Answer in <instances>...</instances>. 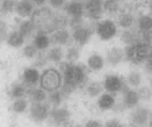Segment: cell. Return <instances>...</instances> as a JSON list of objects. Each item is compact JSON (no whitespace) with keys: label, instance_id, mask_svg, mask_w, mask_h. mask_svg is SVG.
<instances>
[{"label":"cell","instance_id":"1","mask_svg":"<svg viewBox=\"0 0 152 127\" xmlns=\"http://www.w3.org/2000/svg\"><path fill=\"white\" fill-rule=\"evenodd\" d=\"M89 70L83 63L64 62L60 64V73L63 76L61 92L64 96H68L77 89L85 88L88 83Z\"/></svg>","mask_w":152,"mask_h":127},{"label":"cell","instance_id":"2","mask_svg":"<svg viewBox=\"0 0 152 127\" xmlns=\"http://www.w3.org/2000/svg\"><path fill=\"white\" fill-rule=\"evenodd\" d=\"M31 21L39 32L54 33L56 30L64 28L67 20L64 17L58 16L51 9L42 7L33 12Z\"/></svg>","mask_w":152,"mask_h":127},{"label":"cell","instance_id":"3","mask_svg":"<svg viewBox=\"0 0 152 127\" xmlns=\"http://www.w3.org/2000/svg\"><path fill=\"white\" fill-rule=\"evenodd\" d=\"M152 50V45L142 40L136 43L125 47V59L134 65H141L145 62Z\"/></svg>","mask_w":152,"mask_h":127},{"label":"cell","instance_id":"4","mask_svg":"<svg viewBox=\"0 0 152 127\" xmlns=\"http://www.w3.org/2000/svg\"><path fill=\"white\" fill-rule=\"evenodd\" d=\"M39 85L40 88L43 89L45 91L52 92L58 90L60 88H62L63 85L62 73L60 71L56 70L55 68L46 69L40 76Z\"/></svg>","mask_w":152,"mask_h":127},{"label":"cell","instance_id":"5","mask_svg":"<svg viewBox=\"0 0 152 127\" xmlns=\"http://www.w3.org/2000/svg\"><path fill=\"white\" fill-rule=\"evenodd\" d=\"M95 31L102 41L108 42L118 35V26L111 19L101 20L95 26Z\"/></svg>","mask_w":152,"mask_h":127},{"label":"cell","instance_id":"6","mask_svg":"<svg viewBox=\"0 0 152 127\" xmlns=\"http://www.w3.org/2000/svg\"><path fill=\"white\" fill-rule=\"evenodd\" d=\"M102 84L104 87V90L112 94H116L118 92H122L125 90L126 87H128L124 78L115 73H110L105 76Z\"/></svg>","mask_w":152,"mask_h":127},{"label":"cell","instance_id":"7","mask_svg":"<svg viewBox=\"0 0 152 127\" xmlns=\"http://www.w3.org/2000/svg\"><path fill=\"white\" fill-rule=\"evenodd\" d=\"M50 107L46 103H33L29 107V116L36 123H42L50 116Z\"/></svg>","mask_w":152,"mask_h":127},{"label":"cell","instance_id":"8","mask_svg":"<svg viewBox=\"0 0 152 127\" xmlns=\"http://www.w3.org/2000/svg\"><path fill=\"white\" fill-rule=\"evenodd\" d=\"M104 13L103 0H86L85 14L91 21H101Z\"/></svg>","mask_w":152,"mask_h":127},{"label":"cell","instance_id":"9","mask_svg":"<svg viewBox=\"0 0 152 127\" xmlns=\"http://www.w3.org/2000/svg\"><path fill=\"white\" fill-rule=\"evenodd\" d=\"M93 34V28L90 26H86L85 22L81 25L73 27L72 37L75 43L79 46H83L89 42V40Z\"/></svg>","mask_w":152,"mask_h":127},{"label":"cell","instance_id":"10","mask_svg":"<svg viewBox=\"0 0 152 127\" xmlns=\"http://www.w3.org/2000/svg\"><path fill=\"white\" fill-rule=\"evenodd\" d=\"M50 122L56 127H60L69 123L71 112L66 107H55L50 112Z\"/></svg>","mask_w":152,"mask_h":127},{"label":"cell","instance_id":"11","mask_svg":"<svg viewBox=\"0 0 152 127\" xmlns=\"http://www.w3.org/2000/svg\"><path fill=\"white\" fill-rule=\"evenodd\" d=\"M151 119V112L145 106H136L130 115V122L134 126H144L148 123Z\"/></svg>","mask_w":152,"mask_h":127},{"label":"cell","instance_id":"12","mask_svg":"<svg viewBox=\"0 0 152 127\" xmlns=\"http://www.w3.org/2000/svg\"><path fill=\"white\" fill-rule=\"evenodd\" d=\"M66 13L71 17V20H79L85 14V4L80 0H72L66 3L65 7Z\"/></svg>","mask_w":152,"mask_h":127},{"label":"cell","instance_id":"13","mask_svg":"<svg viewBox=\"0 0 152 127\" xmlns=\"http://www.w3.org/2000/svg\"><path fill=\"white\" fill-rule=\"evenodd\" d=\"M140 101V97L138 94V91L135 90H132L129 87H126L125 90L122 91V104L124 105L126 109L135 108L138 106V104Z\"/></svg>","mask_w":152,"mask_h":127},{"label":"cell","instance_id":"14","mask_svg":"<svg viewBox=\"0 0 152 127\" xmlns=\"http://www.w3.org/2000/svg\"><path fill=\"white\" fill-rule=\"evenodd\" d=\"M106 62L110 66L115 67L125 59V52L124 49L118 46H113L107 50L106 53Z\"/></svg>","mask_w":152,"mask_h":127},{"label":"cell","instance_id":"15","mask_svg":"<svg viewBox=\"0 0 152 127\" xmlns=\"http://www.w3.org/2000/svg\"><path fill=\"white\" fill-rule=\"evenodd\" d=\"M115 95L109 92H105L99 96L97 101V106L102 111H108L111 109H114L115 106Z\"/></svg>","mask_w":152,"mask_h":127},{"label":"cell","instance_id":"16","mask_svg":"<svg viewBox=\"0 0 152 127\" xmlns=\"http://www.w3.org/2000/svg\"><path fill=\"white\" fill-rule=\"evenodd\" d=\"M40 76L39 70L36 68H26L23 73V84L26 87H35L40 80Z\"/></svg>","mask_w":152,"mask_h":127},{"label":"cell","instance_id":"17","mask_svg":"<svg viewBox=\"0 0 152 127\" xmlns=\"http://www.w3.org/2000/svg\"><path fill=\"white\" fill-rule=\"evenodd\" d=\"M105 59L99 53H92L86 60V66L90 72H100L104 68Z\"/></svg>","mask_w":152,"mask_h":127},{"label":"cell","instance_id":"18","mask_svg":"<svg viewBox=\"0 0 152 127\" xmlns=\"http://www.w3.org/2000/svg\"><path fill=\"white\" fill-rule=\"evenodd\" d=\"M72 35L65 28L56 30L51 36V42L56 43L58 45H66L69 44L72 41Z\"/></svg>","mask_w":152,"mask_h":127},{"label":"cell","instance_id":"19","mask_svg":"<svg viewBox=\"0 0 152 127\" xmlns=\"http://www.w3.org/2000/svg\"><path fill=\"white\" fill-rule=\"evenodd\" d=\"M27 95L29 100L33 103H44L47 99V94L46 91L42 88H36V87H31L27 90Z\"/></svg>","mask_w":152,"mask_h":127},{"label":"cell","instance_id":"20","mask_svg":"<svg viewBox=\"0 0 152 127\" xmlns=\"http://www.w3.org/2000/svg\"><path fill=\"white\" fill-rule=\"evenodd\" d=\"M15 10L20 17H28L33 14V1L32 0H22L16 5Z\"/></svg>","mask_w":152,"mask_h":127},{"label":"cell","instance_id":"21","mask_svg":"<svg viewBox=\"0 0 152 127\" xmlns=\"http://www.w3.org/2000/svg\"><path fill=\"white\" fill-rule=\"evenodd\" d=\"M50 43H51V38L47 34L43 32H38L33 40V45L38 50H40V51L47 49L49 47Z\"/></svg>","mask_w":152,"mask_h":127},{"label":"cell","instance_id":"22","mask_svg":"<svg viewBox=\"0 0 152 127\" xmlns=\"http://www.w3.org/2000/svg\"><path fill=\"white\" fill-rule=\"evenodd\" d=\"M85 90H86V93L87 96H89L90 98H95L102 94L104 87H103V84L101 82L92 81L86 84V86L85 87Z\"/></svg>","mask_w":152,"mask_h":127},{"label":"cell","instance_id":"23","mask_svg":"<svg viewBox=\"0 0 152 127\" xmlns=\"http://www.w3.org/2000/svg\"><path fill=\"white\" fill-rule=\"evenodd\" d=\"M118 24L123 29H130L135 24V18L131 12H122L118 17Z\"/></svg>","mask_w":152,"mask_h":127},{"label":"cell","instance_id":"24","mask_svg":"<svg viewBox=\"0 0 152 127\" xmlns=\"http://www.w3.org/2000/svg\"><path fill=\"white\" fill-rule=\"evenodd\" d=\"M25 40H26V37L23 35L19 30H15L8 35L7 43L9 45L12 46V47L19 48L25 43Z\"/></svg>","mask_w":152,"mask_h":127},{"label":"cell","instance_id":"25","mask_svg":"<svg viewBox=\"0 0 152 127\" xmlns=\"http://www.w3.org/2000/svg\"><path fill=\"white\" fill-rule=\"evenodd\" d=\"M137 26L141 33L152 30V15L142 14L137 20Z\"/></svg>","mask_w":152,"mask_h":127},{"label":"cell","instance_id":"26","mask_svg":"<svg viewBox=\"0 0 152 127\" xmlns=\"http://www.w3.org/2000/svg\"><path fill=\"white\" fill-rule=\"evenodd\" d=\"M120 40H121L122 43L126 44V46L134 44V43H136L138 41H140L139 38H138V34L135 31H133L132 29H131V28L130 29H124L121 32Z\"/></svg>","mask_w":152,"mask_h":127},{"label":"cell","instance_id":"27","mask_svg":"<svg viewBox=\"0 0 152 127\" xmlns=\"http://www.w3.org/2000/svg\"><path fill=\"white\" fill-rule=\"evenodd\" d=\"M126 83L128 86L132 88H138L142 83V74L138 71H131L126 78Z\"/></svg>","mask_w":152,"mask_h":127},{"label":"cell","instance_id":"28","mask_svg":"<svg viewBox=\"0 0 152 127\" xmlns=\"http://www.w3.org/2000/svg\"><path fill=\"white\" fill-rule=\"evenodd\" d=\"M81 55V50L79 45H71L68 47L66 52V59L69 63H74L79 59Z\"/></svg>","mask_w":152,"mask_h":127},{"label":"cell","instance_id":"29","mask_svg":"<svg viewBox=\"0 0 152 127\" xmlns=\"http://www.w3.org/2000/svg\"><path fill=\"white\" fill-rule=\"evenodd\" d=\"M25 84H15L12 86L10 90V97L12 99H20V98H24V96L27 93V90Z\"/></svg>","mask_w":152,"mask_h":127},{"label":"cell","instance_id":"30","mask_svg":"<svg viewBox=\"0 0 152 127\" xmlns=\"http://www.w3.org/2000/svg\"><path fill=\"white\" fill-rule=\"evenodd\" d=\"M63 57H64V53L62 48L60 46H55V47H53L49 51V53L47 55V59L56 63H59L63 59Z\"/></svg>","mask_w":152,"mask_h":127},{"label":"cell","instance_id":"31","mask_svg":"<svg viewBox=\"0 0 152 127\" xmlns=\"http://www.w3.org/2000/svg\"><path fill=\"white\" fill-rule=\"evenodd\" d=\"M28 108V101L25 98H20V99H16L12 103L11 106V109L12 111L17 114H22L26 111Z\"/></svg>","mask_w":152,"mask_h":127},{"label":"cell","instance_id":"32","mask_svg":"<svg viewBox=\"0 0 152 127\" xmlns=\"http://www.w3.org/2000/svg\"><path fill=\"white\" fill-rule=\"evenodd\" d=\"M104 12L109 15L116 14L119 10V3L114 0H104L103 1Z\"/></svg>","mask_w":152,"mask_h":127},{"label":"cell","instance_id":"33","mask_svg":"<svg viewBox=\"0 0 152 127\" xmlns=\"http://www.w3.org/2000/svg\"><path fill=\"white\" fill-rule=\"evenodd\" d=\"M47 98H48L49 103L52 106H54L55 107H57V106H59L60 104L62 103L64 95L61 92V90H55V91L49 92V95Z\"/></svg>","mask_w":152,"mask_h":127},{"label":"cell","instance_id":"34","mask_svg":"<svg viewBox=\"0 0 152 127\" xmlns=\"http://www.w3.org/2000/svg\"><path fill=\"white\" fill-rule=\"evenodd\" d=\"M34 29H35V26H34V25H33V23H32L31 20L30 21H29V20L24 21L20 25V26H19V31L26 38L28 37V36H30L31 34L33 33Z\"/></svg>","mask_w":152,"mask_h":127},{"label":"cell","instance_id":"35","mask_svg":"<svg viewBox=\"0 0 152 127\" xmlns=\"http://www.w3.org/2000/svg\"><path fill=\"white\" fill-rule=\"evenodd\" d=\"M137 91L140 97V100L148 102L152 99V89L150 87H148V86L141 87Z\"/></svg>","mask_w":152,"mask_h":127},{"label":"cell","instance_id":"36","mask_svg":"<svg viewBox=\"0 0 152 127\" xmlns=\"http://www.w3.org/2000/svg\"><path fill=\"white\" fill-rule=\"evenodd\" d=\"M16 5L14 0H4L2 2V12L4 13H10L15 8Z\"/></svg>","mask_w":152,"mask_h":127},{"label":"cell","instance_id":"37","mask_svg":"<svg viewBox=\"0 0 152 127\" xmlns=\"http://www.w3.org/2000/svg\"><path fill=\"white\" fill-rule=\"evenodd\" d=\"M37 51L38 49L32 44V45H26L23 52H24V56L26 59H33V57L37 56Z\"/></svg>","mask_w":152,"mask_h":127},{"label":"cell","instance_id":"38","mask_svg":"<svg viewBox=\"0 0 152 127\" xmlns=\"http://www.w3.org/2000/svg\"><path fill=\"white\" fill-rule=\"evenodd\" d=\"M103 127H124V124L118 119H111L103 124Z\"/></svg>","mask_w":152,"mask_h":127},{"label":"cell","instance_id":"39","mask_svg":"<svg viewBox=\"0 0 152 127\" xmlns=\"http://www.w3.org/2000/svg\"><path fill=\"white\" fill-rule=\"evenodd\" d=\"M145 70L147 73L152 74V50L150 52L148 57L147 59V60L145 62Z\"/></svg>","mask_w":152,"mask_h":127},{"label":"cell","instance_id":"40","mask_svg":"<svg viewBox=\"0 0 152 127\" xmlns=\"http://www.w3.org/2000/svg\"><path fill=\"white\" fill-rule=\"evenodd\" d=\"M67 0H49V3L53 8L59 9L66 5Z\"/></svg>","mask_w":152,"mask_h":127},{"label":"cell","instance_id":"41","mask_svg":"<svg viewBox=\"0 0 152 127\" xmlns=\"http://www.w3.org/2000/svg\"><path fill=\"white\" fill-rule=\"evenodd\" d=\"M84 127H103V124L98 120H89L86 123Z\"/></svg>","mask_w":152,"mask_h":127},{"label":"cell","instance_id":"42","mask_svg":"<svg viewBox=\"0 0 152 127\" xmlns=\"http://www.w3.org/2000/svg\"><path fill=\"white\" fill-rule=\"evenodd\" d=\"M33 3H35L37 6H43L45 4V2L47 1V0H32Z\"/></svg>","mask_w":152,"mask_h":127},{"label":"cell","instance_id":"43","mask_svg":"<svg viewBox=\"0 0 152 127\" xmlns=\"http://www.w3.org/2000/svg\"><path fill=\"white\" fill-rule=\"evenodd\" d=\"M148 8L150 10V12L152 13V0H148Z\"/></svg>","mask_w":152,"mask_h":127},{"label":"cell","instance_id":"44","mask_svg":"<svg viewBox=\"0 0 152 127\" xmlns=\"http://www.w3.org/2000/svg\"><path fill=\"white\" fill-rule=\"evenodd\" d=\"M60 127H73V125H72V123H68L66 125H63V126H60Z\"/></svg>","mask_w":152,"mask_h":127},{"label":"cell","instance_id":"45","mask_svg":"<svg viewBox=\"0 0 152 127\" xmlns=\"http://www.w3.org/2000/svg\"><path fill=\"white\" fill-rule=\"evenodd\" d=\"M148 127H152V117H151V119L149 120V122H148Z\"/></svg>","mask_w":152,"mask_h":127},{"label":"cell","instance_id":"46","mask_svg":"<svg viewBox=\"0 0 152 127\" xmlns=\"http://www.w3.org/2000/svg\"><path fill=\"white\" fill-rule=\"evenodd\" d=\"M149 85H150V88L152 89V76H151V77L149 78Z\"/></svg>","mask_w":152,"mask_h":127},{"label":"cell","instance_id":"47","mask_svg":"<svg viewBox=\"0 0 152 127\" xmlns=\"http://www.w3.org/2000/svg\"><path fill=\"white\" fill-rule=\"evenodd\" d=\"M73 127H84V126H81V125H74Z\"/></svg>","mask_w":152,"mask_h":127},{"label":"cell","instance_id":"48","mask_svg":"<svg viewBox=\"0 0 152 127\" xmlns=\"http://www.w3.org/2000/svg\"><path fill=\"white\" fill-rule=\"evenodd\" d=\"M132 127H139V126H134V125H132Z\"/></svg>","mask_w":152,"mask_h":127},{"label":"cell","instance_id":"49","mask_svg":"<svg viewBox=\"0 0 152 127\" xmlns=\"http://www.w3.org/2000/svg\"><path fill=\"white\" fill-rule=\"evenodd\" d=\"M114 1H118H118H119V0H114Z\"/></svg>","mask_w":152,"mask_h":127}]
</instances>
